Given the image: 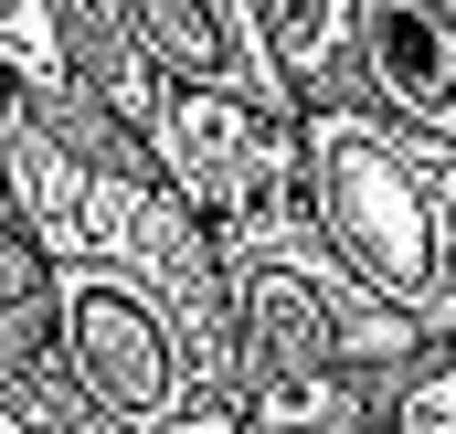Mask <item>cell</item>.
Masks as SVG:
<instances>
[{"label": "cell", "mask_w": 456, "mask_h": 434, "mask_svg": "<svg viewBox=\"0 0 456 434\" xmlns=\"http://www.w3.org/2000/svg\"><path fill=\"white\" fill-rule=\"evenodd\" d=\"M0 434H32V424H21V414H11V403H0Z\"/></svg>", "instance_id": "cell-7"}, {"label": "cell", "mask_w": 456, "mask_h": 434, "mask_svg": "<svg viewBox=\"0 0 456 434\" xmlns=\"http://www.w3.org/2000/svg\"><path fill=\"white\" fill-rule=\"evenodd\" d=\"M340 53L371 85V117L456 149V0H350Z\"/></svg>", "instance_id": "cell-4"}, {"label": "cell", "mask_w": 456, "mask_h": 434, "mask_svg": "<svg viewBox=\"0 0 456 434\" xmlns=\"http://www.w3.org/2000/svg\"><path fill=\"white\" fill-rule=\"evenodd\" d=\"M244 11H255V53H265V75H276L287 96H319V75L340 64L350 0H244Z\"/></svg>", "instance_id": "cell-5"}, {"label": "cell", "mask_w": 456, "mask_h": 434, "mask_svg": "<svg viewBox=\"0 0 456 434\" xmlns=\"http://www.w3.org/2000/svg\"><path fill=\"white\" fill-rule=\"evenodd\" d=\"M297 213L340 254L361 297L403 308L414 328H456V149L414 138L371 107L308 96L297 117Z\"/></svg>", "instance_id": "cell-2"}, {"label": "cell", "mask_w": 456, "mask_h": 434, "mask_svg": "<svg viewBox=\"0 0 456 434\" xmlns=\"http://www.w3.org/2000/svg\"><path fill=\"white\" fill-rule=\"evenodd\" d=\"M149 127H159V170L181 181L191 222H244V213H265L276 181H287V138H276V117L244 107V96L181 85L170 107H149Z\"/></svg>", "instance_id": "cell-3"}, {"label": "cell", "mask_w": 456, "mask_h": 434, "mask_svg": "<svg viewBox=\"0 0 456 434\" xmlns=\"http://www.w3.org/2000/svg\"><path fill=\"white\" fill-rule=\"evenodd\" d=\"M43 265H53V318H64L75 392L117 434H170L181 424V392H191V350H213V360L233 350L224 328L181 318V297L191 308L224 297L202 276L191 233L159 213V202H138V191H117V181L86 170L75 213L43 233Z\"/></svg>", "instance_id": "cell-1"}, {"label": "cell", "mask_w": 456, "mask_h": 434, "mask_svg": "<svg viewBox=\"0 0 456 434\" xmlns=\"http://www.w3.org/2000/svg\"><path fill=\"white\" fill-rule=\"evenodd\" d=\"M0 64L64 75V53H53V0H0Z\"/></svg>", "instance_id": "cell-6"}]
</instances>
